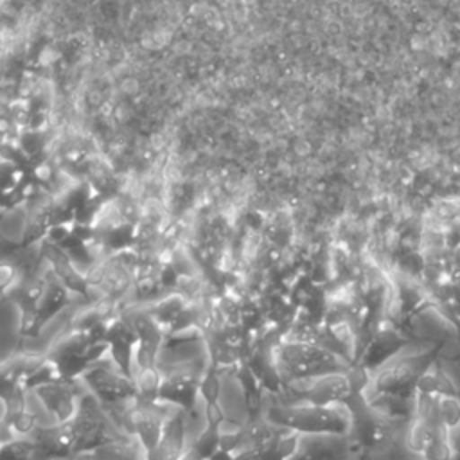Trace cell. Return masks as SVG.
I'll list each match as a JSON object with an SVG mask.
<instances>
[{"label":"cell","mask_w":460,"mask_h":460,"mask_svg":"<svg viewBox=\"0 0 460 460\" xmlns=\"http://www.w3.org/2000/svg\"><path fill=\"white\" fill-rule=\"evenodd\" d=\"M271 354L284 385L305 381L332 372H343L352 365L350 361L320 343L288 338L277 341L271 347Z\"/></svg>","instance_id":"cell-1"},{"label":"cell","mask_w":460,"mask_h":460,"mask_svg":"<svg viewBox=\"0 0 460 460\" xmlns=\"http://www.w3.org/2000/svg\"><path fill=\"white\" fill-rule=\"evenodd\" d=\"M264 419L298 435L349 437L352 428V417L345 404L316 406L307 402H280L268 406Z\"/></svg>","instance_id":"cell-2"},{"label":"cell","mask_w":460,"mask_h":460,"mask_svg":"<svg viewBox=\"0 0 460 460\" xmlns=\"http://www.w3.org/2000/svg\"><path fill=\"white\" fill-rule=\"evenodd\" d=\"M370 372L358 365H350L343 372H332L305 381H295L284 385L282 392L286 399L282 402H307L316 406L345 404L356 392H365L370 383Z\"/></svg>","instance_id":"cell-3"},{"label":"cell","mask_w":460,"mask_h":460,"mask_svg":"<svg viewBox=\"0 0 460 460\" xmlns=\"http://www.w3.org/2000/svg\"><path fill=\"white\" fill-rule=\"evenodd\" d=\"M104 356H108V345L102 336L72 327L59 334L45 352L63 381H81L83 374Z\"/></svg>","instance_id":"cell-4"},{"label":"cell","mask_w":460,"mask_h":460,"mask_svg":"<svg viewBox=\"0 0 460 460\" xmlns=\"http://www.w3.org/2000/svg\"><path fill=\"white\" fill-rule=\"evenodd\" d=\"M442 347L444 343L437 341L433 347L420 350L417 354L394 358L379 370L372 372L368 388L365 392L394 395L401 399H413L417 381L435 365Z\"/></svg>","instance_id":"cell-5"},{"label":"cell","mask_w":460,"mask_h":460,"mask_svg":"<svg viewBox=\"0 0 460 460\" xmlns=\"http://www.w3.org/2000/svg\"><path fill=\"white\" fill-rule=\"evenodd\" d=\"M72 431V456L90 453L108 442L126 437L108 410L86 390L79 397L77 411L68 420Z\"/></svg>","instance_id":"cell-6"},{"label":"cell","mask_w":460,"mask_h":460,"mask_svg":"<svg viewBox=\"0 0 460 460\" xmlns=\"http://www.w3.org/2000/svg\"><path fill=\"white\" fill-rule=\"evenodd\" d=\"M345 406L349 408L352 417V428L349 437L356 451H372L385 446L390 440L397 422H392L386 417L374 411L367 401L365 392H356L345 402Z\"/></svg>","instance_id":"cell-7"},{"label":"cell","mask_w":460,"mask_h":460,"mask_svg":"<svg viewBox=\"0 0 460 460\" xmlns=\"http://www.w3.org/2000/svg\"><path fill=\"white\" fill-rule=\"evenodd\" d=\"M45 361L40 352H16L0 361V401L4 404V417L14 415L27 408L25 381Z\"/></svg>","instance_id":"cell-8"},{"label":"cell","mask_w":460,"mask_h":460,"mask_svg":"<svg viewBox=\"0 0 460 460\" xmlns=\"http://www.w3.org/2000/svg\"><path fill=\"white\" fill-rule=\"evenodd\" d=\"M81 383L106 410L137 399V386L133 377L122 374L111 361L102 363L101 359L90 367L83 374Z\"/></svg>","instance_id":"cell-9"},{"label":"cell","mask_w":460,"mask_h":460,"mask_svg":"<svg viewBox=\"0 0 460 460\" xmlns=\"http://www.w3.org/2000/svg\"><path fill=\"white\" fill-rule=\"evenodd\" d=\"M207 365V363H205ZM205 367H198L194 361H185L171 367H160L162 383L158 390V402L174 404L183 411H192L199 397L198 385Z\"/></svg>","instance_id":"cell-10"},{"label":"cell","mask_w":460,"mask_h":460,"mask_svg":"<svg viewBox=\"0 0 460 460\" xmlns=\"http://www.w3.org/2000/svg\"><path fill=\"white\" fill-rule=\"evenodd\" d=\"M417 340L419 338L406 336L397 327H377L352 365H358L372 374L379 370L383 365H386L388 361H392L394 358H397V354L406 345Z\"/></svg>","instance_id":"cell-11"},{"label":"cell","mask_w":460,"mask_h":460,"mask_svg":"<svg viewBox=\"0 0 460 460\" xmlns=\"http://www.w3.org/2000/svg\"><path fill=\"white\" fill-rule=\"evenodd\" d=\"M79 383L81 381L56 379L36 386L32 392L38 397L40 404L54 419V422L63 424L68 422L77 411L79 397L84 392L79 388Z\"/></svg>","instance_id":"cell-12"},{"label":"cell","mask_w":460,"mask_h":460,"mask_svg":"<svg viewBox=\"0 0 460 460\" xmlns=\"http://www.w3.org/2000/svg\"><path fill=\"white\" fill-rule=\"evenodd\" d=\"M137 332L124 316H113L104 332L110 361L128 377H133V361L137 349Z\"/></svg>","instance_id":"cell-13"},{"label":"cell","mask_w":460,"mask_h":460,"mask_svg":"<svg viewBox=\"0 0 460 460\" xmlns=\"http://www.w3.org/2000/svg\"><path fill=\"white\" fill-rule=\"evenodd\" d=\"M356 447L350 437L302 435L291 460H352Z\"/></svg>","instance_id":"cell-14"},{"label":"cell","mask_w":460,"mask_h":460,"mask_svg":"<svg viewBox=\"0 0 460 460\" xmlns=\"http://www.w3.org/2000/svg\"><path fill=\"white\" fill-rule=\"evenodd\" d=\"M187 447V411L176 408L164 426L155 460H181Z\"/></svg>","instance_id":"cell-15"},{"label":"cell","mask_w":460,"mask_h":460,"mask_svg":"<svg viewBox=\"0 0 460 460\" xmlns=\"http://www.w3.org/2000/svg\"><path fill=\"white\" fill-rule=\"evenodd\" d=\"M77 458L81 460H146V453L135 437L126 435L90 453H84Z\"/></svg>","instance_id":"cell-16"},{"label":"cell","mask_w":460,"mask_h":460,"mask_svg":"<svg viewBox=\"0 0 460 460\" xmlns=\"http://www.w3.org/2000/svg\"><path fill=\"white\" fill-rule=\"evenodd\" d=\"M444 435H449V429L446 426L428 422L422 419H413L406 433V446L411 453L422 456L428 451V447Z\"/></svg>","instance_id":"cell-17"},{"label":"cell","mask_w":460,"mask_h":460,"mask_svg":"<svg viewBox=\"0 0 460 460\" xmlns=\"http://www.w3.org/2000/svg\"><path fill=\"white\" fill-rule=\"evenodd\" d=\"M415 394L460 399V390H458V386H456V385L453 383V379L444 372V368L440 367L438 359H437L435 365H433L426 374H422V377L417 381Z\"/></svg>","instance_id":"cell-18"},{"label":"cell","mask_w":460,"mask_h":460,"mask_svg":"<svg viewBox=\"0 0 460 460\" xmlns=\"http://www.w3.org/2000/svg\"><path fill=\"white\" fill-rule=\"evenodd\" d=\"M198 394L203 399L205 406L219 404V397H221V372L208 359H207L205 370H203L199 385H198Z\"/></svg>","instance_id":"cell-19"},{"label":"cell","mask_w":460,"mask_h":460,"mask_svg":"<svg viewBox=\"0 0 460 460\" xmlns=\"http://www.w3.org/2000/svg\"><path fill=\"white\" fill-rule=\"evenodd\" d=\"M34 455L32 437H13L0 447V460H34Z\"/></svg>","instance_id":"cell-20"},{"label":"cell","mask_w":460,"mask_h":460,"mask_svg":"<svg viewBox=\"0 0 460 460\" xmlns=\"http://www.w3.org/2000/svg\"><path fill=\"white\" fill-rule=\"evenodd\" d=\"M438 417L440 422L451 431L458 426L460 422V399L453 397H440L438 402Z\"/></svg>","instance_id":"cell-21"},{"label":"cell","mask_w":460,"mask_h":460,"mask_svg":"<svg viewBox=\"0 0 460 460\" xmlns=\"http://www.w3.org/2000/svg\"><path fill=\"white\" fill-rule=\"evenodd\" d=\"M18 282V270L13 264L0 262V296L11 293Z\"/></svg>","instance_id":"cell-22"},{"label":"cell","mask_w":460,"mask_h":460,"mask_svg":"<svg viewBox=\"0 0 460 460\" xmlns=\"http://www.w3.org/2000/svg\"><path fill=\"white\" fill-rule=\"evenodd\" d=\"M208 460H235V453L228 451L225 447H219L217 451L212 453V456Z\"/></svg>","instance_id":"cell-23"},{"label":"cell","mask_w":460,"mask_h":460,"mask_svg":"<svg viewBox=\"0 0 460 460\" xmlns=\"http://www.w3.org/2000/svg\"><path fill=\"white\" fill-rule=\"evenodd\" d=\"M449 440H451V446H453L455 453H460V422L455 429L449 431Z\"/></svg>","instance_id":"cell-24"},{"label":"cell","mask_w":460,"mask_h":460,"mask_svg":"<svg viewBox=\"0 0 460 460\" xmlns=\"http://www.w3.org/2000/svg\"><path fill=\"white\" fill-rule=\"evenodd\" d=\"M13 437H14V435L11 433V429L0 420V447H2L9 438H13Z\"/></svg>","instance_id":"cell-25"},{"label":"cell","mask_w":460,"mask_h":460,"mask_svg":"<svg viewBox=\"0 0 460 460\" xmlns=\"http://www.w3.org/2000/svg\"><path fill=\"white\" fill-rule=\"evenodd\" d=\"M181 460H201L190 447H187V451H185V455L181 456Z\"/></svg>","instance_id":"cell-26"},{"label":"cell","mask_w":460,"mask_h":460,"mask_svg":"<svg viewBox=\"0 0 460 460\" xmlns=\"http://www.w3.org/2000/svg\"><path fill=\"white\" fill-rule=\"evenodd\" d=\"M453 460H460V453H455V456H453Z\"/></svg>","instance_id":"cell-27"},{"label":"cell","mask_w":460,"mask_h":460,"mask_svg":"<svg viewBox=\"0 0 460 460\" xmlns=\"http://www.w3.org/2000/svg\"><path fill=\"white\" fill-rule=\"evenodd\" d=\"M392 460H394V458H392Z\"/></svg>","instance_id":"cell-28"}]
</instances>
